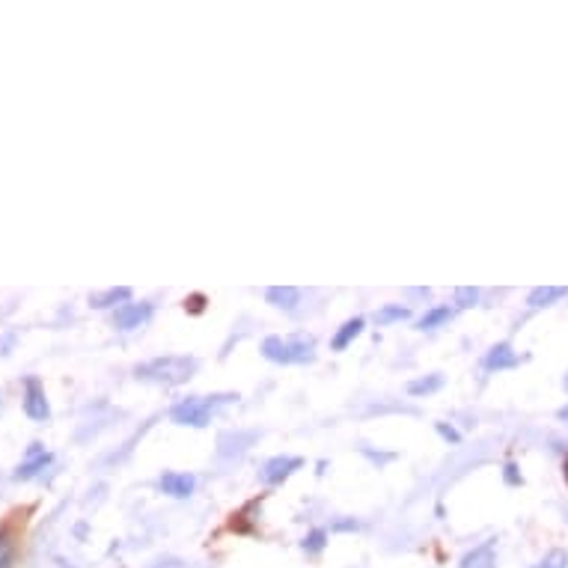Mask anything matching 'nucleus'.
Segmentation results:
<instances>
[{
    "label": "nucleus",
    "mask_w": 568,
    "mask_h": 568,
    "mask_svg": "<svg viewBox=\"0 0 568 568\" xmlns=\"http://www.w3.org/2000/svg\"><path fill=\"white\" fill-rule=\"evenodd\" d=\"M559 420H568V405L566 408H559Z\"/></svg>",
    "instance_id": "393cba45"
},
{
    "label": "nucleus",
    "mask_w": 568,
    "mask_h": 568,
    "mask_svg": "<svg viewBox=\"0 0 568 568\" xmlns=\"http://www.w3.org/2000/svg\"><path fill=\"white\" fill-rule=\"evenodd\" d=\"M459 568H497V539L480 542L459 559Z\"/></svg>",
    "instance_id": "39448f33"
},
{
    "label": "nucleus",
    "mask_w": 568,
    "mask_h": 568,
    "mask_svg": "<svg viewBox=\"0 0 568 568\" xmlns=\"http://www.w3.org/2000/svg\"><path fill=\"white\" fill-rule=\"evenodd\" d=\"M15 562V536L10 527H0V568H12Z\"/></svg>",
    "instance_id": "2eb2a0df"
},
{
    "label": "nucleus",
    "mask_w": 568,
    "mask_h": 568,
    "mask_svg": "<svg viewBox=\"0 0 568 568\" xmlns=\"http://www.w3.org/2000/svg\"><path fill=\"white\" fill-rule=\"evenodd\" d=\"M265 298H268V304L280 307V310H294V307H298V298H301V292H298V289H292V286H271V289L265 292Z\"/></svg>",
    "instance_id": "f8f14e48"
},
{
    "label": "nucleus",
    "mask_w": 568,
    "mask_h": 568,
    "mask_svg": "<svg viewBox=\"0 0 568 568\" xmlns=\"http://www.w3.org/2000/svg\"><path fill=\"white\" fill-rule=\"evenodd\" d=\"M262 354L275 363H310L315 357V340L307 333L268 336L262 343Z\"/></svg>",
    "instance_id": "f03ea898"
},
{
    "label": "nucleus",
    "mask_w": 568,
    "mask_h": 568,
    "mask_svg": "<svg viewBox=\"0 0 568 568\" xmlns=\"http://www.w3.org/2000/svg\"><path fill=\"white\" fill-rule=\"evenodd\" d=\"M324 545H328V529H310L304 536V542H301V548H304V554H310V557H319L324 550Z\"/></svg>",
    "instance_id": "dca6fc26"
},
{
    "label": "nucleus",
    "mask_w": 568,
    "mask_h": 568,
    "mask_svg": "<svg viewBox=\"0 0 568 568\" xmlns=\"http://www.w3.org/2000/svg\"><path fill=\"white\" fill-rule=\"evenodd\" d=\"M450 319H452L450 307H431L429 313L420 319V331H431V328H438V324L450 322Z\"/></svg>",
    "instance_id": "f3484780"
},
{
    "label": "nucleus",
    "mask_w": 568,
    "mask_h": 568,
    "mask_svg": "<svg viewBox=\"0 0 568 568\" xmlns=\"http://www.w3.org/2000/svg\"><path fill=\"white\" fill-rule=\"evenodd\" d=\"M529 568H568V550L566 548H550L539 562H533Z\"/></svg>",
    "instance_id": "a211bd4d"
},
{
    "label": "nucleus",
    "mask_w": 568,
    "mask_h": 568,
    "mask_svg": "<svg viewBox=\"0 0 568 568\" xmlns=\"http://www.w3.org/2000/svg\"><path fill=\"white\" fill-rule=\"evenodd\" d=\"M128 294H131V289L119 286V289H108V292L93 294V298H89V304L98 307V310H105V307H114V304H122V301H128Z\"/></svg>",
    "instance_id": "4468645a"
},
{
    "label": "nucleus",
    "mask_w": 568,
    "mask_h": 568,
    "mask_svg": "<svg viewBox=\"0 0 568 568\" xmlns=\"http://www.w3.org/2000/svg\"><path fill=\"white\" fill-rule=\"evenodd\" d=\"M147 568H170V566H167L164 559H161V562H152V566H147Z\"/></svg>",
    "instance_id": "a878e982"
},
{
    "label": "nucleus",
    "mask_w": 568,
    "mask_h": 568,
    "mask_svg": "<svg viewBox=\"0 0 568 568\" xmlns=\"http://www.w3.org/2000/svg\"><path fill=\"white\" fill-rule=\"evenodd\" d=\"M28 456H30V459L21 464L19 471H15V480H33L36 473L45 471V468L51 464V456H49V452H42L40 443H33Z\"/></svg>",
    "instance_id": "9d476101"
},
{
    "label": "nucleus",
    "mask_w": 568,
    "mask_h": 568,
    "mask_svg": "<svg viewBox=\"0 0 568 568\" xmlns=\"http://www.w3.org/2000/svg\"><path fill=\"white\" fill-rule=\"evenodd\" d=\"M236 399L238 396H233V393H221V396H191V399H182L179 405H173L170 417H173V422H179V426H194V429H200V426H206V422L212 420V414H215L217 408L236 403Z\"/></svg>",
    "instance_id": "f257e3e1"
},
{
    "label": "nucleus",
    "mask_w": 568,
    "mask_h": 568,
    "mask_svg": "<svg viewBox=\"0 0 568 568\" xmlns=\"http://www.w3.org/2000/svg\"><path fill=\"white\" fill-rule=\"evenodd\" d=\"M298 468H301V459H294V456H277V459H271L262 468V480L268 482V485H280V482L289 480Z\"/></svg>",
    "instance_id": "6e6552de"
},
{
    "label": "nucleus",
    "mask_w": 568,
    "mask_h": 568,
    "mask_svg": "<svg viewBox=\"0 0 568 568\" xmlns=\"http://www.w3.org/2000/svg\"><path fill=\"white\" fill-rule=\"evenodd\" d=\"M149 315H152V304H122L114 313V328L117 331H135V328L149 322Z\"/></svg>",
    "instance_id": "0eeeda50"
},
{
    "label": "nucleus",
    "mask_w": 568,
    "mask_h": 568,
    "mask_svg": "<svg viewBox=\"0 0 568 568\" xmlns=\"http://www.w3.org/2000/svg\"><path fill=\"white\" fill-rule=\"evenodd\" d=\"M443 384L441 375H429V378H420V382L408 384V393L411 396H426V393H435Z\"/></svg>",
    "instance_id": "aec40b11"
},
{
    "label": "nucleus",
    "mask_w": 568,
    "mask_h": 568,
    "mask_svg": "<svg viewBox=\"0 0 568 568\" xmlns=\"http://www.w3.org/2000/svg\"><path fill=\"white\" fill-rule=\"evenodd\" d=\"M363 333V319H349V322L336 331V336H333V352H343V349H349V345L357 340Z\"/></svg>",
    "instance_id": "ddd939ff"
},
{
    "label": "nucleus",
    "mask_w": 568,
    "mask_h": 568,
    "mask_svg": "<svg viewBox=\"0 0 568 568\" xmlns=\"http://www.w3.org/2000/svg\"><path fill=\"white\" fill-rule=\"evenodd\" d=\"M24 414L30 420H49L51 408L49 399H45V390H42L40 378H28L24 382Z\"/></svg>",
    "instance_id": "20e7f679"
},
{
    "label": "nucleus",
    "mask_w": 568,
    "mask_h": 568,
    "mask_svg": "<svg viewBox=\"0 0 568 568\" xmlns=\"http://www.w3.org/2000/svg\"><path fill=\"white\" fill-rule=\"evenodd\" d=\"M506 482H510V485H521V482H524V476H518V468H515V464H506Z\"/></svg>",
    "instance_id": "5701e85b"
},
{
    "label": "nucleus",
    "mask_w": 568,
    "mask_h": 568,
    "mask_svg": "<svg viewBox=\"0 0 568 568\" xmlns=\"http://www.w3.org/2000/svg\"><path fill=\"white\" fill-rule=\"evenodd\" d=\"M196 480L191 473H164L161 480H158V489L170 494V497H191V491H194Z\"/></svg>",
    "instance_id": "1a4fd4ad"
},
{
    "label": "nucleus",
    "mask_w": 568,
    "mask_h": 568,
    "mask_svg": "<svg viewBox=\"0 0 568 568\" xmlns=\"http://www.w3.org/2000/svg\"><path fill=\"white\" fill-rule=\"evenodd\" d=\"M476 301H480V289H473V286L456 289V304L459 307H476Z\"/></svg>",
    "instance_id": "412c9836"
},
{
    "label": "nucleus",
    "mask_w": 568,
    "mask_h": 568,
    "mask_svg": "<svg viewBox=\"0 0 568 568\" xmlns=\"http://www.w3.org/2000/svg\"><path fill=\"white\" fill-rule=\"evenodd\" d=\"M403 319H408V307H403V304L382 307V310H378V313H375V322H378V324L403 322Z\"/></svg>",
    "instance_id": "6ab92c4d"
},
{
    "label": "nucleus",
    "mask_w": 568,
    "mask_h": 568,
    "mask_svg": "<svg viewBox=\"0 0 568 568\" xmlns=\"http://www.w3.org/2000/svg\"><path fill=\"white\" fill-rule=\"evenodd\" d=\"M357 527H361L357 521H336V524H333V529H336V533H345V529H357Z\"/></svg>",
    "instance_id": "b1692460"
},
{
    "label": "nucleus",
    "mask_w": 568,
    "mask_h": 568,
    "mask_svg": "<svg viewBox=\"0 0 568 568\" xmlns=\"http://www.w3.org/2000/svg\"><path fill=\"white\" fill-rule=\"evenodd\" d=\"M562 387H566V390H568V373H566V378H562Z\"/></svg>",
    "instance_id": "cd10ccee"
},
{
    "label": "nucleus",
    "mask_w": 568,
    "mask_h": 568,
    "mask_svg": "<svg viewBox=\"0 0 568 568\" xmlns=\"http://www.w3.org/2000/svg\"><path fill=\"white\" fill-rule=\"evenodd\" d=\"M562 298H568L566 286H539V289H533V292L527 294V304L533 307V310H542V307L557 304Z\"/></svg>",
    "instance_id": "9b49d317"
},
{
    "label": "nucleus",
    "mask_w": 568,
    "mask_h": 568,
    "mask_svg": "<svg viewBox=\"0 0 568 568\" xmlns=\"http://www.w3.org/2000/svg\"><path fill=\"white\" fill-rule=\"evenodd\" d=\"M196 373L194 357H156L135 369L138 378L156 384H182Z\"/></svg>",
    "instance_id": "7ed1b4c3"
},
{
    "label": "nucleus",
    "mask_w": 568,
    "mask_h": 568,
    "mask_svg": "<svg viewBox=\"0 0 568 568\" xmlns=\"http://www.w3.org/2000/svg\"><path fill=\"white\" fill-rule=\"evenodd\" d=\"M562 476H566V485H568V459H566V464H562Z\"/></svg>",
    "instance_id": "bb28decb"
},
{
    "label": "nucleus",
    "mask_w": 568,
    "mask_h": 568,
    "mask_svg": "<svg viewBox=\"0 0 568 568\" xmlns=\"http://www.w3.org/2000/svg\"><path fill=\"white\" fill-rule=\"evenodd\" d=\"M518 361L521 357L515 354V349H512L510 343H497V345H491L489 352H485L482 366H485L489 373H503V369H515Z\"/></svg>",
    "instance_id": "423d86ee"
},
{
    "label": "nucleus",
    "mask_w": 568,
    "mask_h": 568,
    "mask_svg": "<svg viewBox=\"0 0 568 568\" xmlns=\"http://www.w3.org/2000/svg\"><path fill=\"white\" fill-rule=\"evenodd\" d=\"M438 435H441L443 441H450V443H459L461 441V435L452 426H447V422H438Z\"/></svg>",
    "instance_id": "4be33fe9"
}]
</instances>
